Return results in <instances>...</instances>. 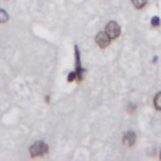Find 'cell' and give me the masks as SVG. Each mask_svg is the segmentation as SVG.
<instances>
[{
  "mask_svg": "<svg viewBox=\"0 0 161 161\" xmlns=\"http://www.w3.org/2000/svg\"><path fill=\"white\" fill-rule=\"evenodd\" d=\"M30 155H31V157H36V156H42V155H44L47 151H48V146L43 142V141H38V142H35L31 147H30Z\"/></svg>",
  "mask_w": 161,
  "mask_h": 161,
  "instance_id": "cell-1",
  "label": "cell"
},
{
  "mask_svg": "<svg viewBox=\"0 0 161 161\" xmlns=\"http://www.w3.org/2000/svg\"><path fill=\"white\" fill-rule=\"evenodd\" d=\"M106 33H107V35L111 38V39H114V38H117L118 35H119V33H121V26L116 23V21H109L107 25H106V30H104Z\"/></svg>",
  "mask_w": 161,
  "mask_h": 161,
  "instance_id": "cell-2",
  "label": "cell"
},
{
  "mask_svg": "<svg viewBox=\"0 0 161 161\" xmlns=\"http://www.w3.org/2000/svg\"><path fill=\"white\" fill-rule=\"evenodd\" d=\"M109 42H111V38L107 35L106 31H101V33H98V34L96 35V43H97V45L101 47V48L108 47Z\"/></svg>",
  "mask_w": 161,
  "mask_h": 161,
  "instance_id": "cell-3",
  "label": "cell"
},
{
  "mask_svg": "<svg viewBox=\"0 0 161 161\" xmlns=\"http://www.w3.org/2000/svg\"><path fill=\"white\" fill-rule=\"evenodd\" d=\"M135 140H136L135 133H133V132H131V131H128V132H126V133H125V136H123V145H126V146L131 147V146H133Z\"/></svg>",
  "mask_w": 161,
  "mask_h": 161,
  "instance_id": "cell-4",
  "label": "cell"
},
{
  "mask_svg": "<svg viewBox=\"0 0 161 161\" xmlns=\"http://www.w3.org/2000/svg\"><path fill=\"white\" fill-rule=\"evenodd\" d=\"M146 3H147V0H132V4H133L135 8H137V9L143 8V6L146 5Z\"/></svg>",
  "mask_w": 161,
  "mask_h": 161,
  "instance_id": "cell-5",
  "label": "cell"
},
{
  "mask_svg": "<svg viewBox=\"0 0 161 161\" xmlns=\"http://www.w3.org/2000/svg\"><path fill=\"white\" fill-rule=\"evenodd\" d=\"M155 107L157 108V109H161V92L160 93H157L156 94V97H155Z\"/></svg>",
  "mask_w": 161,
  "mask_h": 161,
  "instance_id": "cell-6",
  "label": "cell"
},
{
  "mask_svg": "<svg viewBox=\"0 0 161 161\" xmlns=\"http://www.w3.org/2000/svg\"><path fill=\"white\" fill-rule=\"evenodd\" d=\"M8 19H9V16H8L6 11L0 9V23H5V21H8Z\"/></svg>",
  "mask_w": 161,
  "mask_h": 161,
  "instance_id": "cell-7",
  "label": "cell"
},
{
  "mask_svg": "<svg viewBox=\"0 0 161 161\" xmlns=\"http://www.w3.org/2000/svg\"><path fill=\"white\" fill-rule=\"evenodd\" d=\"M151 24H152L153 26H157V25L160 24V20H158V18H157V16H153V18H152V20H151Z\"/></svg>",
  "mask_w": 161,
  "mask_h": 161,
  "instance_id": "cell-8",
  "label": "cell"
},
{
  "mask_svg": "<svg viewBox=\"0 0 161 161\" xmlns=\"http://www.w3.org/2000/svg\"><path fill=\"white\" fill-rule=\"evenodd\" d=\"M75 75H77V74H75L74 72H73V73H70V74L68 75V80H69V82H72V80H73V79L75 78Z\"/></svg>",
  "mask_w": 161,
  "mask_h": 161,
  "instance_id": "cell-9",
  "label": "cell"
}]
</instances>
